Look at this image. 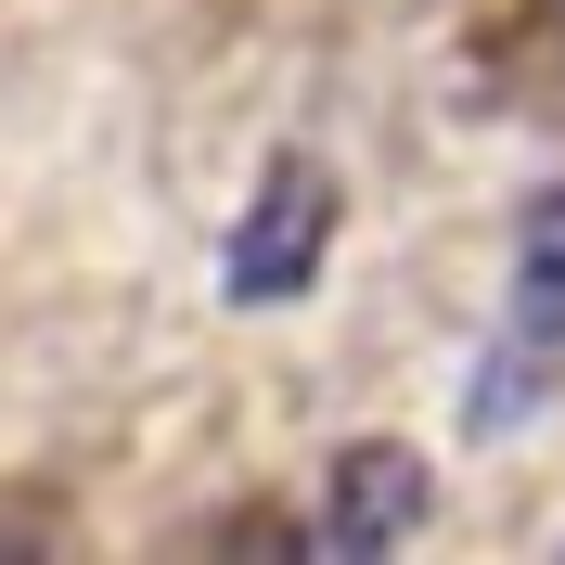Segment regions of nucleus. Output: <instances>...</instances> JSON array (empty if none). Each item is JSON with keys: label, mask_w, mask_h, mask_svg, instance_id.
<instances>
[{"label": "nucleus", "mask_w": 565, "mask_h": 565, "mask_svg": "<svg viewBox=\"0 0 565 565\" xmlns=\"http://www.w3.org/2000/svg\"><path fill=\"white\" fill-rule=\"evenodd\" d=\"M193 540H206V553H321V527H296V514H257V501H245V514H218V527H193Z\"/></svg>", "instance_id": "20e7f679"}, {"label": "nucleus", "mask_w": 565, "mask_h": 565, "mask_svg": "<svg viewBox=\"0 0 565 565\" xmlns=\"http://www.w3.org/2000/svg\"><path fill=\"white\" fill-rule=\"evenodd\" d=\"M514 348H565V193H540L514 232Z\"/></svg>", "instance_id": "7ed1b4c3"}, {"label": "nucleus", "mask_w": 565, "mask_h": 565, "mask_svg": "<svg viewBox=\"0 0 565 565\" xmlns=\"http://www.w3.org/2000/svg\"><path fill=\"white\" fill-rule=\"evenodd\" d=\"M553 13H565V0H553Z\"/></svg>", "instance_id": "39448f33"}, {"label": "nucleus", "mask_w": 565, "mask_h": 565, "mask_svg": "<svg viewBox=\"0 0 565 565\" xmlns=\"http://www.w3.org/2000/svg\"><path fill=\"white\" fill-rule=\"evenodd\" d=\"M334 168L321 154H270L245 193V218H232V245H218V296L232 309H282V296H309L321 257H334Z\"/></svg>", "instance_id": "f257e3e1"}, {"label": "nucleus", "mask_w": 565, "mask_h": 565, "mask_svg": "<svg viewBox=\"0 0 565 565\" xmlns=\"http://www.w3.org/2000/svg\"><path fill=\"white\" fill-rule=\"evenodd\" d=\"M437 514V476H424L412 437H348V450L321 462V553H398V540Z\"/></svg>", "instance_id": "f03ea898"}]
</instances>
